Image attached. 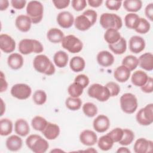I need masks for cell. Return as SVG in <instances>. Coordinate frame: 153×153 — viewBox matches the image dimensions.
<instances>
[{"label":"cell","instance_id":"cell-1","mask_svg":"<svg viewBox=\"0 0 153 153\" xmlns=\"http://www.w3.org/2000/svg\"><path fill=\"white\" fill-rule=\"evenodd\" d=\"M97 17V14L94 10H87L81 15L76 17L74 20L75 27L81 31L87 30L94 25Z\"/></svg>","mask_w":153,"mask_h":153},{"label":"cell","instance_id":"cell-2","mask_svg":"<svg viewBox=\"0 0 153 153\" xmlns=\"http://www.w3.org/2000/svg\"><path fill=\"white\" fill-rule=\"evenodd\" d=\"M35 69L41 73L47 75H51L55 72V67L50 59L44 54L36 56L33 62Z\"/></svg>","mask_w":153,"mask_h":153},{"label":"cell","instance_id":"cell-3","mask_svg":"<svg viewBox=\"0 0 153 153\" xmlns=\"http://www.w3.org/2000/svg\"><path fill=\"white\" fill-rule=\"evenodd\" d=\"M27 146L35 153H44L49 147L48 142L38 134H31L26 140Z\"/></svg>","mask_w":153,"mask_h":153},{"label":"cell","instance_id":"cell-4","mask_svg":"<svg viewBox=\"0 0 153 153\" xmlns=\"http://www.w3.org/2000/svg\"><path fill=\"white\" fill-rule=\"evenodd\" d=\"M19 50L22 54L27 55L32 53H42L44 47L42 44L36 39H23L19 44Z\"/></svg>","mask_w":153,"mask_h":153},{"label":"cell","instance_id":"cell-5","mask_svg":"<svg viewBox=\"0 0 153 153\" xmlns=\"http://www.w3.org/2000/svg\"><path fill=\"white\" fill-rule=\"evenodd\" d=\"M100 25L104 29H114L117 30L120 29L123 26L121 18L114 13H103L99 20Z\"/></svg>","mask_w":153,"mask_h":153},{"label":"cell","instance_id":"cell-6","mask_svg":"<svg viewBox=\"0 0 153 153\" xmlns=\"http://www.w3.org/2000/svg\"><path fill=\"white\" fill-rule=\"evenodd\" d=\"M27 16L31 19L32 23L36 24L39 23L43 17L44 7L39 1H31L26 7Z\"/></svg>","mask_w":153,"mask_h":153},{"label":"cell","instance_id":"cell-7","mask_svg":"<svg viewBox=\"0 0 153 153\" xmlns=\"http://www.w3.org/2000/svg\"><path fill=\"white\" fill-rule=\"evenodd\" d=\"M120 106L122 111L128 114L134 113L137 108V100L136 96L130 93L123 94L120 97Z\"/></svg>","mask_w":153,"mask_h":153},{"label":"cell","instance_id":"cell-8","mask_svg":"<svg viewBox=\"0 0 153 153\" xmlns=\"http://www.w3.org/2000/svg\"><path fill=\"white\" fill-rule=\"evenodd\" d=\"M88 94L90 97L97 99L100 102H105L111 97L108 88L100 84H93L88 89Z\"/></svg>","mask_w":153,"mask_h":153},{"label":"cell","instance_id":"cell-9","mask_svg":"<svg viewBox=\"0 0 153 153\" xmlns=\"http://www.w3.org/2000/svg\"><path fill=\"white\" fill-rule=\"evenodd\" d=\"M62 46L65 49L72 53H77L80 52L83 47L82 41L73 35L65 36L62 41Z\"/></svg>","mask_w":153,"mask_h":153},{"label":"cell","instance_id":"cell-10","mask_svg":"<svg viewBox=\"0 0 153 153\" xmlns=\"http://www.w3.org/2000/svg\"><path fill=\"white\" fill-rule=\"evenodd\" d=\"M136 121L142 126H149L153 122V104L149 103L141 108L136 114Z\"/></svg>","mask_w":153,"mask_h":153},{"label":"cell","instance_id":"cell-11","mask_svg":"<svg viewBox=\"0 0 153 153\" xmlns=\"http://www.w3.org/2000/svg\"><path fill=\"white\" fill-rule=\"evenodd\" d=\"M31 93V88L26 84H16L11 88V95L20 100H25L29 98Z\"/></svg>","mask_w":153,"mask_h":153},{"label":"cell","instance_id":"cell-12","mask_svg":"<svg viewBox=\"0 0 153 153\" xmlns=\"http://www.w3.org/2000/svg\"><path fill=\"white\" fill-rule=\"evenodd\" d=\"M0 48L5 53H12L16 48V42L10 35L1 34Z\"/></svg>","mask_w":153,"mask_h":153},{"label":"cell","instance_id":"cell-13","mask_svg":"<svg viewBox=\"0 0 153 153\" xmlns=\"http://www.w3.org/2000/svg\"><path fill=\"white\" fill-rule=\"evenodd\" d=\"M153 143L151 140L145 138H139L136 140L134 144V151L136 153H147L152 150Z\"/></svg>","mask_w":153,"mask_h":153},{"label":"cell","instance_id":"cell-14","mask_svg":"<svg viewBox=\"0 0 153 153\" xmlns=\"http://www.w3.org/2000/svg\"><path fill=\"white\" fill-rule=\"evenodd\" d=\"M74 17L69 11H62L58 14L57 16V22L59 25L65 29L71 27L74 23Z\"/></svg>","mask_w":153,"mask_h":153},{"label":"cell","instance_id":"cell-15","mask_svg":"<svg viewBox=\"0 0 153 153\" xmlns=\"http://www.w3.org/2000/svg\"><path fill=\"white\" fill-rule=\"evenodd\" d=\"M128 46L130 51L137 54L144 50L145 47V41L142 37L134 35L130 38Z\"/></svg>","mask_w":153,"mask_h":153},{"label":"cell","instance_id":"cell-16","mask_svg":"<svg viewBox=\"0 0 153 153\" xmlns=\"http://www.w3.org/2000/svg\"><path fill=\"white\" fill-rule=\"evenodd\" d=\"M93 127L99 133L106 131L109 127L110 121L108 117L105 115H98L93 121Z\"/></svg>","mask_w":153,"mask_h":153},{"label":"cell","instance_id":"cell-17","mask_svg":"<svg viewBox=\"0 0 153 153\" xmlns=\"http://www.w3.org/2000/svg\"><path fill=\"white\" fill-rule=\"evenodd\" d=\"M79 140L84 145L93 146L97 142V136L93 131L85 130L80 133Z\"/></svg>","mask_w":153,"mask_h":153},{"label":"cell","instance_id":"cell-18","mask_svg":"<svg viewBox=\"0 0 153 153\" xmlns=\"http://www.w3.org/2000/svg\"><path fill=\"white\" fill-rule=\"evenodd\" d=\"M16 27L21 32H28L31 27L32 21L27 15H19L17 17L15 21Z\"/></svg>","mask_w":153,"mask_h":153},{"label":"cell","instance_id":"cell-19","mask_svg":"<svg viewBox=\"0 0 153 153\" xmlns=\"http://www.w3.org/2000/svg\"><path fill=\"white\" fill-rule=\"evenodd\" d=\"M41 132L48 140H54L59 136L60 128L57 124L48 122L46 127Z\"/></svg>","mask_w":153,"mask_h":153},{"label":"cell","instance_id":"cell-20","mask_svg":"<svg viewBox=\"0 0 153 153\" xmlns=\"http://www.w3.org/2000/svg\"><path fill=\"white\" fill-rule=\"evenodd\" d=\"M97 62L102 66L108 67L114 63V57L108 51H101L97 55Z\"/></svg>","mask_w":153,"mask_h":153},{"label":"cell","instance_id":"cell-21","mask_svg":"<svg viewBox=\"0 0 153 153\" xmlns=\"http://www.w3.org/2000/svg\"><path fill=\"white\" fill-rule=\"evenodd\" d=\"M139 66L148 71L153 69V55L151 53H145L142 54L138 59Z\"/></svg>","mask_w":153,"mask_h":153},{"label":"cell","instance_id":"cell-22","mask_svg":"<svg viewBox=\"0 0 153 153\" xmlns=\"http://www.w3.org/2000/svg\"><path fill=\"white\" fill-rule=\"evenodd\" d=\"M130 74V71L127 67L121 65L115 69L114 76L117 81L120 82H125L129 79Z\"/></svg>","mask_w":153,"mask_h":153},{"label":"cell","instance_id":"cell-23","mask_svg":"<svg viewBox=\"0 0 153 153\" xmlns=\"http://www.w3.org/2000/svg\"><path fill=\"white\" fill-rule=\"evenodd\" d=\"M7 63L10 68L17 70L22 67L23 65V58L19 53H12L8 57Z\"/></svg>","mask_w":153,"mask_h":153},{"label":"cell","instance_id":"cell-24","mask_svg":"<svg viewBox=\"0 0 153 153\" xmlns=\"http://www.w3.org/2000/svg\"><path fill=\"white\" fill-rule=\"evenodd\" d=\"M22 144V139L17 135H11L6 140V146L11 151H17L20 149Z\"/></svg>","mask_w":153,"mask_h":153},{"label":"cell","instance_id":"cell-25","mask_svg":"<svg viewBox=\"0 0 153 153\" xmlns=\"http://www.w3.org/2000/svg\"><path fill=\"white\" fill-rule=\"evenodd\" d=\"M148 76L143 71L139 70L134 72L131 77V81L133 85L137 87L143 86L147 81Z\"/></svg>","mask_w":153,"mask_h":153},{"label":"cell","instance_id":"cell-26","mask_svg":"<svg viewBox=\"0 0 153 153\" xmlns=\"http://www.w3.org/2000/svg\"><path fill=\"white\" fill-rule=\"evenodd\" d=\"M14 130L16 134L21 136H26L30 132V128L27 122L22 118L18 119L14 124Z\"/></svg>","mask_w":153,"mask_h":153},{"label":"cell","instance_id":"cell-27","mask_svg":"<svg viewBox=\"0 0 153 153\" xmlns=\"http://www.w3.org/2000/svg\"><path fill=\"white\" fill-rule=\"evenodd\" d=\"M65 37L63 32L56 27L48 30L47 33V39L52 43L57 44L62 41Z\"/></svg>","mask_w":153,"mask_h":153},{"label":"cell","instance_id":"cell-28","mask_svg":"<svg viewBox=\"0 0 153 153\" xmlns=\"http://www.w3.org/2000/svg\"><path fill=\"white\" fill-rule=\"evenodd\" d=\"M68 54L63 51H57L53 57V60L55 65L60 68L65 67L68 64Z\"/></svg>","mask_w":153,"mask_h":153},{"label":"cell","instance_id":"cell-29","mask_svg":"<svg viewBox=\"0 0 153 153\" xmlns=\"http://www.w3.org/2000/svg\"><path fill=\"white\" fill-rule=\"evenodd\" d=\"M69 66L72 71L78 72L84 70L85 66V62L82 57L80 56H74L71 59Z\"/></svg>","mask_w":153,"mask_h":153},{"label":"cell","instance_id":"cell-30","mask_svg":"<svg viewBox=\"0 0 153 153\" xmlns=\"http://www.w3.org/2000/svg\"><path fill=\"white\" fill-rule=\"evenodd\" d=\"M108 47L115 54H122L127 49L126 40L123 37H121L120 40L116 43L109 44Z\"/></svg>","mask_w":153,"mask_h":153},{"label":"cell","instance_id":"cell-31","mask_svg":"<svg viewBox=\"0 0 153 153\" xmlns=\"http://www.w3.org/2000/svg\"><path fill=\"white\" fill-rule=\"evenodd\" d=\"M121 37V34L118 30L114 29H106L104 34V39L108 44L116 43L120 40Z\"/></svg>","mask_w":153,"mask_h":153},{"label":"cell","instance_id":"cell-32","mask_svg":"<svg viewBox=\"0 0 153 153\" xmlns=\"http://www.w3.org/2000/svg\"><path fill=\"white\" fill-rule=\"evenodd\" d=\"M139 16L137 14L133 13L126 14L124 18L126 26L130 29H135L139 24Z\"/></svg>","mask_w":153,"mask_h":153},{"label":"cell","instance_id":"cell-33","mask_svg":"<svg viewBox=\"0 0 153 153\" xmlns=\"http://www.w3.org/2000/svg\"><path fill=\"white\" fill-rule=\"evenodd\" d=\"M124 9L129 12H137L142 7V2L140 0H126L123 2Z\"/></svg>","mask_w":153,"mask_h":153},{"label":"cell","instance_id":"cell-34","mask_svg":"<svg viewBox=\"0 0 153 153\" xmlns=\"http://www.w3.org/2000/svg\"><path fill=\"white\" fill-rule=\"evenodd\" d=\"M114 143V142L112 138L108 134H106L101 136L99 139L97 141V145L101 150L106 151L112 148Z\"/></svg>","mask_w":153,"mask_h":153},{"label":"cell","instance_id":"cell-35","mask_svg":"<svg viewBox=\"0 0 153 153\" xmlns=\"http://www.w3.org/2000/svg\"><path fill=\"white\" fill-rule=\"evenodd\" d=\"M13 131V123L8 118H2L0 121V134L8 136Z\"/></svg>","mask_w":153,"mask_h":153},{"label":"cell","instance_id":"cell-36","mask_svg":"<svg viewBox=\"0 0 153 153\" xmlns=\"http://www.w3.org/2000/svg\"><path fill=\"white\" fill-rule=\"evenodd\" d=\"M122 65L127 67L130 71H132L138 65V59L133 55H128L123 59Z\"/></svg>","mask_w":153,"mask_h":153},{"label":"cell","instance_id":"cell-37","mask_svg":"<svg viewBox=\"0 0 153 153\" xmlns=\"http://www.w3.org/2000/svg\"><path fill=\"white\" fill-rule=\"evenodd\" d=\"M48 122L47 121L41 116H35L31 121V124L33 128L37 131H42L46 127Z\"/></svg>","mask_w":153,"mask_h":153},{"label":"cell","instance_id":"cell-38","mask_svg":"<svg viewBox=\"0 0 153 153\" xmlns=\"http://www.w3.org/2000/svg\"><path fill=\"white\" fill-rule=\"evenodd\" d=\"M65 105L71 111H77L80 109L82 105V101L79 97H69L66 100Z\"/></svg>","mask_w":153,"mask_h":153},{"label":"cell","instance_id":"cell-39","mask_svg":"<svg viewBox=\"0 0 153 153\" xmlns=\"http://www.w3.org/2000/svg\"><path fill=\"white\" fill-rule=\"evenodd\" d=\"M84 88L79 84L74 82L68 87V92L72 97H79L83 93Z\"/></svg>","mask_w":153,"mask_h":153},{"label":"cell","instance_id":"cell-40","mask_svg":"<svg viewBox=\"0 0 153 153\" xmlns=\"http://www.w3.org/2000/svg\"><path fill=\"white\" fill-rule=\"evenodd\" d=\"M134 138V133L130 129H123V136L122 139L118 142L119 143L123 146H127L132 143Z\"/></svg>","mask_w":153,"mask_h":153},{"label":"cell","instance_id":"cell-41","mask_svg":"<svg viewBox=\"0 0 153 153\" xmlns=\"http://www.w3.org/2000/svg\"><path fill=\"white\" fill-rule=\"evenodd\" d=\"M82 111L84 114L88 117H93L97 113V106L91 102H87L82 106Z\"/></svg>","mask_w":153,"mask_h":153},{"label":"cell","instance_id":"cell-42","mask_svg":"<svg viewBox=\"0 0 153 153\" xmlns=\"http://www.w3.org/2000/svg\"><path fill=\"white\" fill-rule=\"evenodd\" d=\"M151 25L148 20L144 18H140L137 27L134 29L136 32L141 34L146 33L150 29Z\"/></svg>","mask_w":153,"mask_h":153},{"label":"cell","instance_id":"cell-43","mask_svg":"<svg viewBox=\"0 0 153 153\" xmlns=\"http://www.w3.org/2000/svg\"><path fill=\"white\" fill-rule=\"evenodd\" d=\"M33 100L35 103L38 105H41L45 103L47 100V94L44 90H36L33 95Z\"/></svg>","mask_w":153,"mask_h":153},{"label":"cell","instance_id":"cell-44","mask_svg":"<svg viewBox=\"0 0 153 153\" xmlns=\"http://www.w3.org/2000/svg\"><path fill=\"white\" fill-rule=\"evenodd\" d=\"M113 140L114 142H118L123 137V129L121 128H115L111 130L110 132L107 133Z\"/></svg>","mask_w":153,"mask_h":153},{"label":"cell","instance_id":"cell-45","mask_svg":"<svg viewBox=\"0 0 153 153\" xmlns=\"http://www.w3.org/2000/svg\"><path fill=\"white\" fill-rule=\"evenodd\" d=\"M105 86L109 90L111 97L117 96L120 93V87L117 83L114 82H109L105 85Z\"/></svg>","mask_w":153,"mask_h":153},{"label":"cell","instance_id":"cell-46","mask_svg":"<svg viewBox=\"0 0 153 153\" xmlns=\"http://www.w3.org/2000/svg\"><path fill=\"white\" fill-rule=\"evenodd\" d=\"M74 82L79 84L84 88L89 84L90 81L89 78L87 75L84 74H79L75 77Z\"/></svg>","mask_w":153,"mask_h":153},{"label":"cell","instance_id":"cell-47","mask_svg":"<svg viewBox=\"0 0 153 153\" xmlns=\"http://www.w3.org/2000/svg\"><path fill=\"white\" fill-rule=\"evenodd\" d=\"M121 4H122L121 1L108 0L105 1L106 7L110 10H115V11L118 10L121 6Z\"/></svg>","mask_w":153,"mask_h":153},{"label":"cell","instance_id":"cell-48","mask_svg":"<svg viewBox=\"0 0 153 153\" xmlns=\"http://www.w3.org/2000/svg\"><path fill=\"white\" fill-rule=\"evenodd\" d=\"M71 3L73 8L77 11L84 10L87 6V1L85 0H72Z\"/></svg>","mask_w":153,"mask_h":153},{"label":"cell","instance_id":"cell-49","mask_svg":"<svg viewBox=\"0 0 153 153\" xmlns=\"http://www.w3.org/2000/svg\"><path fill=\"white\" fill-rule=\"evenodd\" d=\"M142 91L146 93H151L153 91V79L151 76H148L146 82L141 87Z\"/></svg>","mask_w":153,"mask_h":153},{"label":"cell","instance_id":"cell-50","mask_svg":"<svg viewBox=\"0 0 153 153\" xmlns=\"http://www.w3.org/2000/svg\"><path fill=\"white\" fill-rule=\"evenodd\" d=\"M52 2L55 7L60 10L68 7L70 4L69 0H53Z\"/></svg>","mask_w":153,"mask_h":153},{"label":"cell","instance_id":"cell-51","mask_svg":"<svg viewBox=\"0 0 153 153\" xmlns=\"http://www.w3.org/2000/svg\"><path fill=\"white\" fill-rule=\"evenodd\" d=\"M26 4L25 0H12L11 1V4L12 7L17 10H21L23 8Z\"/></svg>","mask_w":153,"mask_h":153},{"label":"cell","instance_id":"cell-52","mask_svg":"<svg viewBox=\"0 0 153 153\" xmlns=\"http://www.w3.org/2000/svg\"><path fill=\"white\" fill-rule=\"evenodd\" d=\"M145 14L148 19L153 21V3H149L146 5L145 10Z\"/></svg>","mask_w":153,"mask_h":153},{"label":"cell","instance_id":"cell-53","mask_svg":"<svg viewBox=\"0 0 153 153\" xmlns=\"http://www.w3.org/2000/svg\"><path fill=\"white\" fill-rule=\"evenodd\" d=\"M8 87V84L5 80L4 75L3 72L1 71V88H0V91L2 93L4 91H5L7 89Z\"/></svg>","mask_w":153,"mask_h":153},{"label":"cell","instance_id":"cell-54","mask_svg":"<svg viewBox=\"0 0 153 153\" xmlns=\"http://www.w3.org/2000/svg\"><path fill=\"white\" fill-rule=\"evenodd\" d=\"M87 2L90 6L94 8H97L101 5V4L103 2V1L102 0H88Z\"/></svg>","mask_w":153,"mask_h":153},{"label":"cell","instance_id":"cell-55","mask_svg":"<svg viewBox=\"0 0 153 153\" xmlns=\"http://www.w3.org/2000/svg\"><path fill=\"white\" fill-rule=\"evenodd\" d=\"M9 5V2L7 0H0V10H5Z\"/></svg>","mask_w":153,"mask_h":153},{"label":"cell","instance_id":"cell-56","mask_svg":"<svg viewBox=\"0 0 153 153\" xmlns=\"http://www.w3.org/2000/svg\"><path fill=\"white\" fill-rule=\"evenodd\" d=\"M117 152H130V151L126 147H121L119 148L118 149L117 151Z\"/></svg>","mask_w":153,"mask_h":153}]
</instances>
